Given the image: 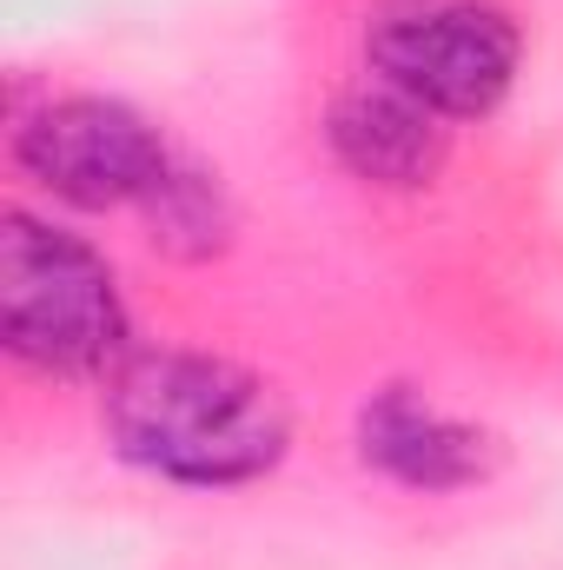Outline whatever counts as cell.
I'll list each match as a JSON object with an SVG mask.
<instances>
[{
    "label": "cell",
    "instance_id": "6da1fadb",
    "mask_svg": "<svg viewBox=\"0 0 563 570\" xmlns=\"http://www.w3.org/2000/svg\"><path fill=\"white\" fill-rule=\"evenodd\" d=\"M100 431L120 464L172 491H253L292 458V399L279 379L206 345H134L100 385Z\"/></svg>",
    "mask_w": 563,
    "mask_h": 570
},
{
    "label": "cell",
    "instance_id": "7a4b0ae2",
    "mask_svg": "<svg viewBox=\"0 0 563 570\" xmlns=\"http://www.w3.org/2000/svg\"><path fill=\"white\" fill-rule=\"evenodd\" d=\"M0 345L53 385H107L134 358L120 266L40 206L0 213Z\"/></svg>",
    "mask_w": 563,
    "mask_h": 570
},
{
    "label": "cell",
    "instance_id": "3957f363",
    "mask_svg": "<svg viewBox=\"0 0 563 570\" xmlns=\"http://www.w3.org/2000/svg\"><path fill=\"white\" fill-rule=\"evenodd\" d=\"M13 173L67 213H140L152 186L172 173V134L120 94L60 87L13 114L7 127Z\"/></svg>",
    "mask_w": 563,
    "mask_h": 570
},
{
    "label": "cell",
    "instance_id": "277c9868",
    "mask_svg": "<svg viewBox=\"0 0 563 570\" xmlns=\"http://www.w3.org/2000/svg\"><path fill=\"white\" fill-rule=\"evenodd\" d=\"M365 73L444 127H477L517 94L524 27L504 0H385L365 13Z\"/></svg>",
    "mask_w": 563,
    "mask_h": 570
},
{
    "label": "cell",
    "instance_id": "5b68a950",
    "mask_svg": "<svg viewBox=\"0 0 563 570\" xmlns=\"http://www.w3.org/2000/svg\"><path fill=\"white\" fill-rule=\"evenodd\" d=\"M352 458L412 498H464L504 471V438L424 385H378L352 412Z\"/></svg>",
    "mask_w": 563,
    "mask_h": 570
},
{
    "label": "cell",
    "instance_id": "8992f818",
    "mask_svg": "<svg viewBox=\"0 0 563 570\" xmlns=\"http://www.w3.org/2000/svg\"><path fill=\"white\" fill-rule=\"evenodd\" d=\"M318 140L345 179H358L372 193H424L451 159V127L372 73L325 100Z\"/></svg>",
    "mask_w": 563,
    "mask_h": 570
},
{
    "label": "cell",
    "instance_id": "52a82bcc",
    "mask_svg": "<svg viewBox=\"0 0 563 570\" xmlns=\"http://www.w3.org/2000/svg\"><path fill=\"white\" fill-rule=\"evenodd\" d=\"M134 219L146 226V246L166 253L172 266H213V259H226L233 239H239V199H233L226 173L206 166V159L186 153V146H179L172 173L152 186V199H146Z\"/></svg>",
    "mask_w": 563,
    "mask_h": 570
}]
</instances>
